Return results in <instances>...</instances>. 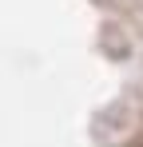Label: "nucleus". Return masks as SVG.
<instances>
[]
</instances>
